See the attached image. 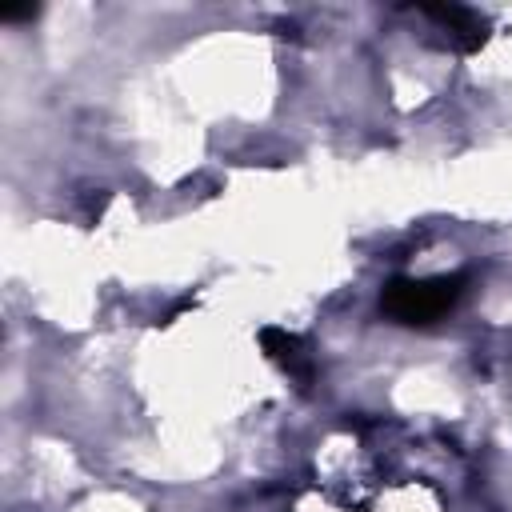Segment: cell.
Returning a JSON list of instances; mask_svg holds the SVG:
<instances>
[{
  "instance_id": "1",
  "label": "cell",
  "mask_w": 512,
  "mask_h": 512,
  "mask_svg": "<svg viewBox=\"0 0 512 512\" xmlns=\"http://www.w3.org/2000/svg\"><path fill=\"white\" fill-rule=\"evenodd\" d=\"M468 292V276L464 272H452V276H424V280H412V276H400L392 284H384L380 292V312L392 320V324H408V328H424V324H436L440 316H448Z\"/></svg>"
},
{
  "instance_id": "2",
  "label": "cell",
  "mask_w": 512,
  "mask_h": 512,
  "mask_svg": "<svg viewBox=\"0 0 512 512\" xmlns=\"http://www.w3.org/2000/svg\"><path fill=\"white\" fill-rule=\"evenodd\" d=\"M416 12L424 20H432L444 32V44L456 48V52H476L488 40V20L480 12H472V8H460V4H416Z\"/></svg>"
},
{
  "instance_id": "3",
  "label": "cell",
  "mask_w": 512,
  "mask_h": 512,
  "mask_svg": "<svg viewBox=\"0 0 512 512\" xmlns=\"http://www.w3.org/2000/svg\"><path fill=\"white\" fill-rule=\"evenodd\" d=\"M260 348H264V356L288 376V380H296V388H312L316 384V360H312V352L304 348V340L296 336V332H288V328H260Z\"/></svg>"
},
{
  "instance_id": "4",
  "label": "cell",
  "mask_w": 512,
  "mask_h": 512,
  "mask_svg": "<svg viewBox=\"0 0 512 512\" xmlns=\"http://www.w3.org/2000/svg\"><path fill=\"white\" fill-rule=\"evenodd\" d=\"M40 16V8L36 4H20V8H0V20L4 24H16V20H36Z\"/></svg>"
}]
</instances>
